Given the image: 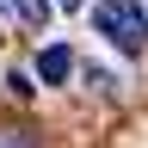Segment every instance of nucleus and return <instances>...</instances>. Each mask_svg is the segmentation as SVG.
I'll return each instance as SVG.
<instances>
[{"mask_svg":"<svg viewBox=\"0 0 148 148\" xmlns=\"http://www.w3.org/2000/svg\"><path fill=\"white\" fill-rule=\"evenodd\" d=\"M92 31L111 37V49H123V56L148 49V12H142V0H92Z\"/></svg>","mask_w":148,"mask_h":148,"instance_id":"f257e3e1","label":"nucleus"},{"mask_svg":"<svg viewBox=\"0 0 148 148\" xmlns=\"http://www.w3.org/2000/svg\"><path fill=\"white\" fill-rule=\"evenodd\" d=\"M37 74H43V86H62L68 74H74V49L68 43H49L43 56H37Z\"/></svg>","mask_w":148,"mask_h":148,"instance_id":"f03ea898","label":"nucleus"},{"mask_svg":"<svg viewBox=\"0 0 148 148\" xmlns=\"http://www.w3.org/2000/svg\"><path fill=\"white\" fill-rule=\"evenodd\" d=\"M56 12V0H0V18H25L31 31H43Z\"/></svg>","mask_w":148,"mask_h":148,"instance_id":"7ed1b4c3","label":"nucleus"},{"mask_svg":"<svg viewBox=\"0 0 148 148\" xmlns=\"http://www.w3.org/2000/svg\"><path fill=\"white\" fill-rule=\"evenodd\" d=\"M56 6H62V12H80V6H86V0H56Z\"/></svg>","mask_w":148,"mask_h":148,"instance_id":"20e7f679","label":"nucleus"},{"mask_svg":"<svg viewBox=\"0 0 148 148\" xmlns=\"http://www.w3.org/2000/svg\"><path fill=\"white\" fill-rule=\"evenodd\" d=\"M0 148H12V142H6V136H0Z\"/></svg>","mask_w":148,"mask_h":148,"instance_id":"39448f33","label":"nucleus"}]
</instances>
